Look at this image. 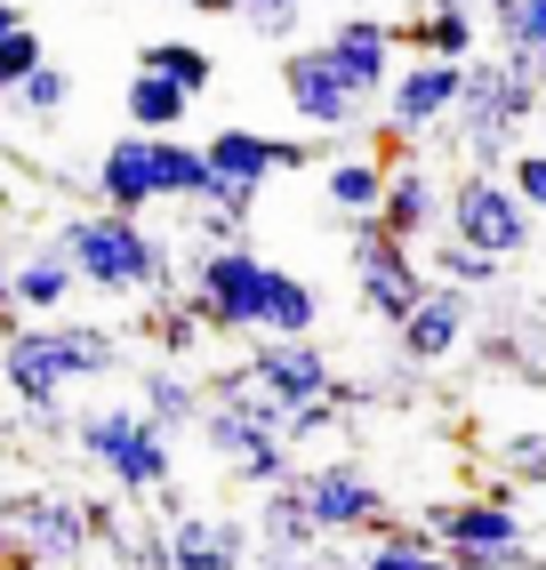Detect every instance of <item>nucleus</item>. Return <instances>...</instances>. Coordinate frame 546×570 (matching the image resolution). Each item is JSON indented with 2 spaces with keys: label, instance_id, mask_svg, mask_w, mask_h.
Returning a JSON list of instances; mask_svg holds the SVG:
<instances>
[{
  "label": "nucleus",
  "instance_id": "nucleus-42",
  "mask_svg": "<svg viewBox=\"0 0 546 570\" xmlns=\"http://www.w3.org/2000/svg\"><path fill=\"white\" fill-rule=\"evenodd\" d=\"M0 330H17V257L0 249Z\"/></svg>",
  "mask_w": 546,
  "mask_h": 570
},
{
  "label": "nucleus",
  "instance_id": "nucleus-17",
  "mask_svg": "<svg viewBox=\"0 0 546 570\" xmlns=\"http://www.w3.org/2000/svg\"><path fill=\"white\" fill-rule=\"evenodd\" d=\"M250 547H257V522H242V514H177L169 522L177 570H242Z\"/></svg>",
  "mask_w": 546,
  "mask_h": 570
},
{
  "label": "nucleus",
  "instance_id": "nucleus-40",
  "mask_svg": "<svg viewBox=\"0 0 546 570\" xmlns=\"http://www.w3.org/2000/svg\"><path fill=\"white\" fill-rule=\"evenodd\" d=\"M450 562H458V570H523L530 547H458Z\"/></svg>",
  "mask_w": 546,
  "mask_h": 570
},
{
  "label": "nucleus",
  "instance_id": "nucleus-26",
  "mask_svg": "<svg viewBox=\"0 0 546 570\" xmlns=\"http://www.w3.org/2000/svg\"><path fill=\"white\" fill-rule=\"evenodd\" d=\"M153 169H162V202H209L217 194L209 154L185 145V137H153Z\"/></svg>",
  "mask_w": 546,
  "mask_h": 570
},
{
  "label": "nucleus",
  "instance_id": "nucleus-27",
  "mask_svg": "<svg viewBox=\"0 0 546 570\" xmlns=\"http://www.w3.org/2000/svg\"><path fill=\"white\" fill-rule=\"evenodd\" d=\"M314 322H322V297H314V282H298V274H282V265H273L257 337H314Z\"/></svg>",
  "mask_w": 546,
  "mask_h": 570
},
{
  "label": "nucleus",
  "instance_id": "nucleus-48",
  "mask_svg": "<svg viewBox=\"0 0 546 570\" xmlns=\"http://www.w3.org/2000/svg\"><path fill=\"white\" fill-rule=\"evenodd\" d=\"M0 105H9V89H0Z\"/></svg>",
  "mask_w": 546,
  "mask_h": 570
},
{
  "label": "nucleus",
  "instance_id": "nucleus-8",
  "mask_svg": "<svg viewBox=\"0 0 546 570\" xmlns=\"http://www.w3.org/2000/svg\"><path fill=\"white\" fill-rule=\"evenodd\" d=\"M282 89H290V112H305V121L330 129V137H354L362 112H370L322 49H282Z\"/></svg>",
  "mask_w": 546,
  "mask_h": 570
},
{
  "label": "nucleus",
  "instance_id": "nucleus-35",
  "mask_svg": "<svg viewBox=\"0 0 546 570\" xmlns=\"http://www.w3.org/2000/svg\"><path fill=\"white\" fill-rule=\"evenodd\" d=\"M9 105H17V112H32V121H57V112L72 105V72H65V65H41V72H32V81L9 97Z\"/></svg>",
  "mask_w": 546,
  "mask_h": 570
},
{
  "label": "nucleus",
  "instance_id": "nucleus-9",
  "mask_svg": "<svg viewBox=\"0 0 546 570\" xmlns=\"http://www.w3.org/2000/svg\"><path fill=\"white\" fill-rule=\"evenodd\" d=\"M250 370H257V386L282 402L290 417L338 394V370H330V354L314 346V337H265V346L250 354Z\"/></svg>",
  "mask_w": 546,
  "mask_h": 570
},
{
  "label": "nucleus",
  "instance_id": "nucleus-37",
  "mask_svg": "<svg viewBox=\"0 0 546 570\" xmlns=\"http://www.w3.org/2000/svg\"><path fill=\"white\" fill-rule=\"evenodd\" d=\"M41 65H49V49H41V32H17V41H0V89L17 97V89L32 81V72H41Z\"/></svg>",
  "mask_w": 546,
  "mask_h": 570
},
{
  "label": "nucleus",
  "instance_id": "nucleus-10",
  "mask_svg": "<svg viewBox=\"0 0 546 570\" xmlns=\"http://www.w3.org/2000/svg\"><path fill=\"white\" fill-rule=\"evenodd\" d=\"M394 49H402V32L386 24V17H338V24H330V41H322V57L345 72V89H354L362 105L394 89V72H402Z\"/></svg>",
  "mask_w": 546,
  "mask_h": 570
},
{
  "label": "nucleus",
  "instance_id": "nucleus-4",
  "mask_svg": "<svg viewBox=\"0 0 546 570\" xmlns=\"http://www.w3.org/2000/svg\"><path fill=\"white\" fill-rule=\"evenodd\" d=\"M530 202L515 194V177H498V169H466L450 185V242L466 249H482V257H523L530 249Z\"/></svg>",
  "mask_w": 546,
  "mask_h": 570
},
{
  "label": "nucleus",
  "instance_id": "nucleus-20",
  "mask_svg": "<svg viewBox=\"0 0 546 570\" xmlns=\"http://www.w3.org/2000/svg\"><path fill=\"white\" fill-rule=\"evenodd\" d=\"M322 539V522H314V499H305V474L282 482V490H265V507H257V547L265 554H314Z\"/></svg>",
  "mask_w": 546,
  "mask_h": 570
},
{
  "label": "nucleus",
  "instance_id": "nucleus-21",
  "mask_svg": "<svg viewBox=\"0 0 546 570\" xmlns=\"http://www.w3.org/2000/svg\"><path fill=\"white\" fill-rule=\"evenodd\" d=\"M72 289H81V265H72L65 242H41L32 257H17V314H57Z\"/></svg>",
  "mask_w": 546,
  "mask_h": 570
},
{
  "label": "nucleus",
  "instance_id": "nucleus-28",
  "mask_svg": "<svg viewBox=\"0 0 546 570\" xmlns=\"http://www.w3.org/2000/svg\"><path fill=\"white\" fill-rule=\"evenodd\" d=\"M354 570H458V562L426 539V522H418V530H410V522H386V530H370V554H362Z\"/></svg>",
  "mask_w": 546,
  "mask_h": 570
},
{
  "label": "nucleus",
  "instance_id": "nucleus-6",
  "mask_svg": "<svg viewBox=\"0 0 546 570\" xmlns=\"http://www.w3.org/2000/svg\"><path fill=\"white\" fill-rule=\"evenodd\" d=\"M354 289H362V306L378 314V322H410L418 314V297L435 289L418 274V257H410V242H394L386 225L370 217V225H354Z\"/></svg>",
  "mask_w": 546,
  "mask_h": 570
},
{
  "label": "nucleus",
  "instance_id": "nucleus-29",
  "mask_svg": "<svg viewBox=\"0 0 546 570\" xmlns=\"http://www.w3.org/2000/svg\"><path fill=\"white\" fill-rule=\"evenodd\" d=\"M137 402H145V417H162L169 434H177V426H202V410H209V394L193 386V377H177L169 362H153V370H145Z\"/></svg>",
  "mask_w": 546,
  "mask_h": 570
},
{
  "label": "nucleus",
  "instance_id": "nucleus-23",
  "mask_svg": "<svg viewBox=\"0 0 546 570\" xmlns=\"http://www.w3.org/2000/svg\"><path fill=\"white\" fill-rule=\"evenodd\" d=\"M386 177H394V169H378L370 154H345V161H330L322 194H330V209L345 225H370V217H386Z\"/></svg>",
  "mask_w": 546,
  "mask_h": 570
},
{
  "label": "nucleus",
  "instance_id": "nucleus-38",
  "mask_svg": "<svg viewBox=\"0 0 546 570\" xmlns=\"http://www.w3.org/2000/svg\"><path fill=\"white\" fill-rule=\"evenodd\" d=\"M506 177H515V194L546 217V145H530V154H515V161H506Z\"/></svg>",
  "mask_w": 546,
  "mask_h": 570
},
{
  "label": "nucleus",
  "instance_id": "nucleus-33",
  "mask_svg": "<svg viewBox=\"0 0 546 570\" xmlns=\"http://www.w3.org/2000/svg\"><path fill=\"white\" fill-rule=\"evenodd\" d=\"M426 265H435V282H442V289H490L506 257H482V249H466V242H442Z\"/></svg>",
  "mask_w": 546,
  "mask_h": 570
},
{
  "label": "nucleus",
  "instance_id": "nucleus-39",
  "mask_svg": "<svg viewBox=\"0 0 546 570\" xmlns=\"http://www.w3.org/2000/svg\"><path fill=\"white\" fill-rule=\"evenodd\" d=\"M506 474H515V482H546V434H515V442H506Z\"/></svg>",
  "mask_w": 546,
  "mask_h": 570
},
{
  "label": "nucleus",
  "instance_id": "nucleus-41",
  "mask_svg": "<svg viewBox=\"0 0 546 570\" xmlns=\"http://www.w3.org/2000/svg\"><path fill=\"white\" fill-rule=\"evenodd\" d=\"M89 539H113V547H121V507H113V499H89Z\"/></svg>",
  "mask_w": 546,
  "mask_h": 570
},
{
  "label": "nucleus",
  "instance_id": "nucleus-45",
  "mask_svg": "<svg viewBox=\"0 0 546 570\" xmlns=\"http://www.w3.org/2000/svg\"><path fill=\"white\" fill-rule=\"evenodd\" d=\"M17 32H25V24H17V9L0 0V41H17Z\"/></svg>",
  "mask_w": 546,
  "mask_h": 570
},
{
  "label": "nucleus",
  "instance_id": "nucleus-47",
  "mask_svg": "<svg viewBox=\"0 0 546 570\" xmlns=\"http://www.w3.org/2000/svg\"><path fill=\"white\" fill-rule=\"evenodd\" d=\"M418 9H442V0H418Z\"/></svg>",
  "mask_w": 546,
  "mask_h": 570
},
{
  "label": "nucleus",
  "instance_id": "nucleus-44",
  "mask_svg": "<svg viewBox=\"0 0 546 570\" xmlns=\"http://www.w3.org/2000/svg\"><path fill=\"white\" fill-rule=\"evenodd\" d=\"M265 570H322L314 554H265Z\"/></svg>",
  "mask_w": 546,
  "mask_h": 570
},
{
  "label": "nucleus",
  "instance_id": "nucleus-25",
  "mask_svg": "<svg viewBox=\"0 0 546 570\" xmlns=\"http://www.w3.org/2000/svg\"><path fill=\"white\" fill-rule=\"evenodd\" d=\"M490 24H498L506 57H515L530 81H546V0H490Z\"/></svg>",
  "mask_w": 546,
  "mask_h": 570
},
{
  "label": "nucleus",
  "instance_id": "nucleus-12",
  "mask_svg": "<svg viewBox=\"0 0 546 570\" xmlns=\"http://www.w3.org/2000/svg\"><path fill=\"white\" fill-rule=\"evenodd\" d=\"M202 154L217 169V194H225V185H233V194H265V177L314 161L298 137H257V129H217V137H202Z\"/></svg>",
  "mask_w": 546,
  "mask_h": 570
},
{
  "label": "nucleus",
  "instance_id": "nucleus-19",
  "mask_svg": "<svg viewBox=\"0 0 546 570\" xmlns=\"http://www.w3.org/2000/svg\"><path fill=\"white\" fill-rule=\"evenodd\" d=\"M386 234H394V242H426V234H435V225H450V185H435V169H426V161H402L394 177H386Z\"/></svg>",
  "mask_w": 546,
  "mask_h": 570
},
{
  "label": "nucleus",
  "instance_id": "nucleus-18",
  "mask_svg": "<svg viewBox=\"0 0 546 570\" xmlns=\"http://www.w3.org/2000/svg\"><path fill=\"white\" fill-rule=\"evenodd\" d=\"M466 330H475V306H466V289H426L418 297V314L402 322V362H418V370H435V362H450L458 346H466Z\"/></svg>",
  "mask_w": 546,
  "mask_h": 570
},
{
  "label": "nucleus",
  "instance_id": "nucleus-5",
  "mask_svg": "<svg viewBox=\"0 0 546 570\" xmlns=\"http://www.w3.org/2000/svg\"><path fill=\"white\" fill-rule=\"evenodd\" d=\"M265 282H273V265H265L250 242L209 249L202 265H193V306H202V322H209V330L257 337V322H265Z\"/></svg>",
  "mask_w": 546,
  "mask_h": 570
},
{
  "label": "nucleus",
  "instance_id": "nucleus-30",
  "mask_svg": "<svg viewBox=\"0 0 546 570\" xmlns=\"http://www.w3.org/2000/svg\"><path fill=\"white\" fill-rule=\"evenodd\" d=\"M49 337H57V362H65V377H105L113 370V330H97V322H49Z\"/></svg>",
  "mask_w": 546,
  "mask_h": 570
},
{
  "label": "nucleus",
  "instance_id": "nucleus-34",
  "mask_svg": "<svg viewBox=\"0 0 546 570\" xmlns=\"http://www.w3.org/2000/svg\"><path fill=\"white\" fill-rule=\"evenodd\" d=\"M153 346H162V354H185V346H202V306H193V297H185V306H177V297H162V306H153Z\"/></svg>",
  "mask_w": 546,
  "mask_h": 570
},
{
  "label": "nucleus",
  "instance_id": "nucleus-7",
  "mask_svg": "<svg viewBox=\"0 0 546 570\" xmlns=\"http://www.w3.org/2000/svg\"><path fill=\"white\" fill-rule=\"evenodd\" d=\"M458 97H466V65L450 57H418L394 72V89H386V137H426L458 121Z\"/></svg>",
  "mask_w": 546,
  "mask_h": 570
},
{
  "label": "nucleus",
  "instance_id": "nucleus-22",
  "mask_svg": "<svg viewBox=\"0 0 546 570\" xmlns=\"http://www.w3.org/2000/svg\"><path fill=\"white\" fill-rule=\"evenodd\" d=\"M402 32V49L418 57H450V65H475V17H466V0H442V9H410Z\"/></svg>",
  "mask_w": 546,
  "mask_h": 570
},
{
  "label": "nucleus",
  "instance_id": "nucleus-15",
  "mask_svg": "<svg viewBox=\"0 0 546 570\" xmlns=\"http://www.w3.org/2000/svg\"><path fill=\"white\" fill-rule=\"evenodd\" d=\"M97 202L121 209V217H145L153 202H162V169H153V137L145 129L113 137L105 154H97Z\"/></svg>",
  "mask_w": 546,
  "mask_h": 570
},
{
  "label": "nucleus",
  "instance_id": "nucleus-2",
  "mask_svg": "<svg viewBox=\"0 0 546 570\" xmlns=\"http://www.w3.org/2000/svg\"><path fill=\"white\" fill-rule=\"evenodd\" d=\"M530 105H538V81L515 65V57H482V65H466V97H458V145H466V161L475 169H498V161H515V129L530 121Z\"/></svg>",
  "mask_w": 546,
  "mask_h": 570
},
{
  "label": "nucleus",
  "instance_id": "nucleus-36",
  "mask_svg": "<svg viewBox=\"0 0 546 570\" xmlns=\"http://www.w3.org/2000/svg\"><path fill=\"white\" fill-rule=\"evenodd\" d=\"M265 49H298V24H305V0H250V17H242Z\"/></svg>",
  "mask_w": 546,
  "mask_h": 570
},
{
  "label": "nucleus",
  "instance_id": "nucleus-11",
  "mask_svg": "<svg viewBox=\"0 0 546 570\" xmlns=\"http://www.w3.org/2000/svg\"><path fill=\"white\" fill-rule=\"evenodd\" d=\"M305 499H314L322 539H354V530H386V490L354 466V459H330L305 474Z\"/></svg>",
  "mask_w": 546,
  "mask_h": 570
},
{
  "label": "nucleus",
  "instance_id": "nucleus-46",
  "mask_svg": "<svg viewBox=\"0 0 546 570\" xmlns=\"http://www.w3.org/2000/svg\"><path fill=\"white\" fill-rule=\"evenodd\" d=\"M9 570H41V562H32V554H9Z\"/></svg>",
  "mask_w": 546,
  "mask_h": 570
},
{
  "label": "nucleus",
  "instance_id": "nucleus-3",
  "mask_svg": "<svg viewBox=\"0 0 546 570\" xmlns=\"http://www.w3.org/2000/svg\"><path fill=\"white\" fill-rule=\"evenodd\" d=\"M81 450L97 459V474H105L113 490H129V499H153V490H169V474H177L169 426H162V417H145V402H129V410H89V417H81Z\"/></svg>",
  "mask_w": 546,
  "mask_h": 570
},
{
  "label": "nucleus",
  "instance_id": "nucleus-32",
  "mask_svg": "<svg viewBox=\"0 0 546 570\" xmlns=\"http://www.w3.org/2000/svg\"><path fill=\"white\" fill-rule=\"evenodd\" d=\"M250 202H257V194H233V185H225V194H209V202H193L202 242H209V249H233V242H242V225H250Z\"/></svg>",
  "mask_w": 546,
  "mask_h": 570
},
{
  "label": "nucleus",
  "instance_id": "nucleus-13",
  "mask_svg": "<svg viewBox=\"0 0 546 570\" xmlns=\"http://www.w3.org/2000/svg\"><path fill=\"white\" fill-rule=\"evenodd\" d=\"M0 377H9V394H17V410H32V417H57V402H65V362H57V337H49V322H17L9 337H0Z\"/></svg>",
  "mask_w": 546,
  "mask_h": 570
},
{
  "label": "nucleus",
  "instance_id": "nucleus-31",
  "mask_svg": "<svg viewBox=\"0 0 546 570\" xmlns=\"http://www.w3.org/2000/svg\"><path fill=\"white\" fill-rule=\"evenodd\" d=\"M137 65H145V72H162V81H177L185 97H202V89L217 81V57H209V49H193V41H153Z\"/></svg>",
  "mask_w": 546,
  "mask_h": 570
},
{
  "label": "nucleus",
  "instance_id": "nucleus-14",
  "mask_svg": "<svg viewBox=\"0 0 546 570\" xmlns=\"http://www.w3.org/2000/svg\"><path fill=\"white\" fill-rule=\"evenodd\" d=\"M9 539L32 562H81L89 547V507H65V499H17L9 507Z\"/></svg>",
  "mask_w": 546,
  "mask_h": 570
},
{
  "label": "nucleus",
  "instance_id": "nucleus-16",
  "mask_svg": "<svg viewBox=\"0 0 546 570\" xmlns=\"http://www.w3.org/2000/svg\"><path fill=\"white\" fill-rule=\"evenodd\" d=\"M426 539L442 554H458V547H530L515 499H450V507L426 514Z\"/></svg>",
  "mask_w": 546,
  "mask_h": 570
},
{
  "label": "nucleus",
  "instance_id": "nucleus-43",
  "mask_svg": "<svg viewBox=\"0 0 546 570\" xmlns=\"http://www.w3.org/2000/svg\"><path fill=\"white\" fill-rule=\"evenodd\" d=\"M193 17H250V0H185Z\"/></svg>",
  "mask_w": 546,
  "mask_h": 570
},
{
  "label": "nucleus",
  "instance_id": "nucleus-24",
  "mask_svg": "<svg viewBox=\"0 0 546 570\" xmlns=\"http://www.w3.org/2000/svg\"><path fill=\"white\" fill-rule=\"evenodd\" d=\"M121 112H129V129H145V137H169V129H185V112H193V97L177 89V81H162V72H129V89H121Z\"/></svg>",
  "mask_w": 546,
  "mask_h": 570
},
{
  "label": "nucleus",
  "instance_id": "nucleus-1",
  "mask_svg": "<svg viewBox=\"0 0 546 570\" xmlns=\"http://www.w3.org/2000/svg\"><path fill=\"white\" fill-rule=\"evenodd\" d=\"M57 242L72 249V265H81L89 289H113V297H169L177 289V257H169V242L153 234L145 217L89 209V217H72Z\"/></svg>",
  "mask_w": 546,
  "mask_h": 570
}]
</instances>
